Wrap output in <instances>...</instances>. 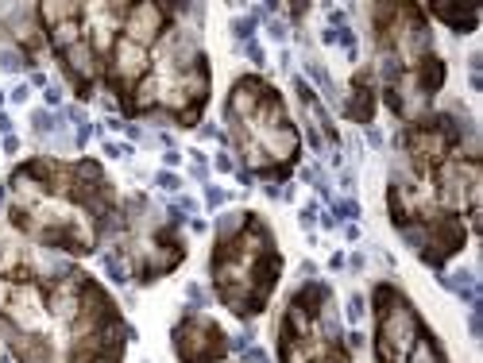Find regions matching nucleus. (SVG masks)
Instances as JSON below:
<instances>
[{"label": "nucleus", "instance_id": "f257e3e1", "mask_svg": "<svg viewBox=\"0 0 483 363\" xmlns=\"http://www.w3.org/2000/svg\"><path fill=\"white\" fill-rule=\"evenodd\" d=\"M170 340H174V352L182 363H220L228 356V340L220 333V325H213L205 317H193V313H186L174 325Z\"/></svg>", "mask_w": 483, "mask_h": 363}, {"label": "nucleus", "instance_id": "f03ea898", "mask_svg": "<svg viewBox=\"0 0 483 363\" xmlns=\"http://www.w3.org/2000/svg\"><path fill=\"white\" fill-rule=\"evenodd\" d=\"M429 12L441 15L456 35H468V31H476V23H480V12H476L472 4H464V8H460V4H456V8H453V4H433Z\"/></svg>", "mask_w": 483, "mask_h": 363}, {"label": "nucleus", "instance_id": "7ed1b4c3", "mask_svg": "<svg viewBox=\"0 0 483 363\" xmlns=\"http://www.w3.org/2000/svg\"><path fill=\"white\" fill-rule=\"evenodd\" d=\"M251 31H255V19H236L232 23V35L244 39V43H251Z\"/></svg>", "mask_w": 483, "mask_h": 363}, {"label": "nucleus", "instance_id": "20e7f679", "mask_svg": "<svg viewBox=\"0 0 483 363\" xmlns=\"http://www.w3.org/2000/svg\"><path fill=\"white\" fill-rule=\"evenodd\" d=\"M360 317H364V298H360V294H352V302H348V321L356 325Z\"/></svg>", "mask_w": 483, "mask_h": 363}, {"label": "nucleus", "instance_id": "39448f33", "mask_svg": "<svg viewBox=\"0 0 483 363\" xmlns=\"http://www.w3.org/2000/svg\"><path fill=\"white\" fill-rule=\"evenodd\" d=\"M337 217H360V205L352 197H344V201H337Z\"/></svg>", "mask_w": 483, "mask_h": 363}, {"label": "nucleus", "instance_id": "423d86ee", "mask_svg": "<svg viewBox=\"0 0 483 363\" xmlns=\"http://www.w3.org/2000/svg\"><path fill=\"white\" fill-rule=\"evenodd\" d=\"M159 186H162V189H178V186H182V178L170 174V170H162V174H159Z\"/></svg>", "mask_w": 483, "mask_h": 363}, {"label": "nucleus", "instance_id": "0eeeda50", "mask_svg": "<svg viewBox=\"0 0 483 363\" xmlns=\"http://www.w3.org/2000/svg\"><path fill=\"white\" fill-rule=\"evenodd\" d=\"M244 360L248 363H267V352L263 348H244Z\"/></svg>", "mask_w": 483, "mask_h": 363}, {"label": "nucleus", "instance_id": "6e6552de", "mask_svg": "<svg viewBox=\"0 0 483 363\" xmlns=\"http://www.w3.org/2000/svg\"><path fill=\"white\" fill-rule=\"evenodd\" d=\"M244 50H248L251 62H259V66H263V46H259V43H244Z\"/></svg>", "mask_w": 483, "mask_h": 363}, {"label": "nucleus", "instance_id": "1a4fd4ad", "mask_svg": "<svg viewBox=\"0 0 483 363\" xmlns=\"http://www.w3.org/2000/svg\"><path fill=\"white\" fill-rule=\"evenodd\" d=\"M267 35H271V39H286V27H282V23H267Z\"/></svg>", "mask_w": 483, "mask_h": 363}, {"label": "nucleus", "instance_id": "9d476101", "mask_svg": "<svg viewBox=\"0 0 483 363\" xmlns=\"http://www.w3.org/2000/svg\"><path fill=\"white\" fill-rule=\"evenodd\" d=\"M205 197H209V205H220V201H224V193H220L217 186H209V189H205Z\"/></svg>", "mask_w": 483, "mask_h": 363}, {"label": "nucleus", "instance_id": "9b49d317", "mask_svg": "<svg viewBox=\"0 0 483 363\" xmlns=\"http://www.w3.org/2000/svg\"><path fill=\"white\" fill-rule=\"evenodd\" d=\"M4 151H8V155H15V151H19V139H15V135H4Z\"/></svg>", "mask_w": 483, "mask_h": 363}, {"label": "nucleus", "instance_id": "f8f14e48", "mask_svg": "<svg viewBox=\"0 0 483 363\" xmlns=\"http://www.w3.org/2000/svg\"><path fill=\"white\" fill-rule=\"evenodd\" d=\"M236 162H232V155H217V170H232Z\"/></svg>", "mask_w": 483, "mask_h": 363}, {"label": "nucleus", "instance_id": "ddd939ff", "mask_svg": "<svg viewBox=\"0 0 483 363\" xmlns=\"http://www.w3.org/2000/svg\"><path fill=\"white\" fill-rule=\"evenodd\" d=\"M0 131H4V135H12V120L4 116V112H0Z\"/></svg>", "mask_w": 483, "mask_h": 363}]
</instances>
